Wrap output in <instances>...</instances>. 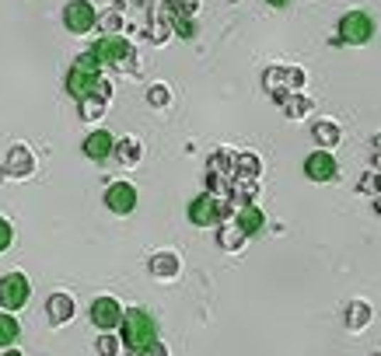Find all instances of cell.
<instances>
[{"mask_svg": "<svg viewBox=\"0 0 381 356\" xmlns=\"http://www.w3.org/2000/svg\"><path fill=\"white\" fill-rule=\"evenodd\" d=\"M119 342H127L129 353H147L151 342H158V321L147 315L144 308H129L123 311V321H119Z\"/></svg>", "mask_w": 381, "mask_h": 356, "instance_id": "6da1fadb", "label": "cell"}, {"mask_svg": "<svg viewBox=\"0 0 381 356\" xmlns=\"http://www.w3.org/2000/svg\"><path fill=\"white\" fill-rule=\"evenodd\" d=\"M375 36V18L367 11H350L339 18V42H350V45H364Z\"/></svg>", "mask_w": 381, "mask_h": 356, "instance_id": "7a4b0ae2", "label": "cell"}, {"mask_svg": "<svg viewBox=\"0 0 381 356\" xmlns=\"http://www.w3.org/2000/svg\"><path fill=\"white\" fill-rule=\"evenodd\" d=\"M32 297V283L25 273H7L0 276V308L4 311H21Z\"/></svg>", "mask_w": 381, "mask_h": 356, "instance_id": "3957f363", "label": "cell"}, {"mask_svg": "<svg viewBox=\"0 0 381 356\" xmlns=\"http://www.w3.org/2000/svg\"><path fill=\"white\" fill-rule=\"evenodd\" d=\"M95 21H98V14H95V4H91V0H70V4L63 7V25H67V32H74V36L91 32Z\"/></svg>", "mask_w": 381, "mask_h": 356, "instance_id": "277c9868", "label": "cell"}, {"mask_svg": "<svg viewBox=\"0 0 381 356\" xmlns=\"http://www.w3.org/2000/svg\"><path fill=\"white\" fill-rule=\"evenodd\" d=\"M91 53L102 60V63H112V67H127L129 60H133V45L127 39H119V36H105V39H98L91 45Z\"/></svg>", "mask_w": 381, "mask_h": 356, "instance_id": "5b68a950", "label": "cell"}, {"mask_svg": "<svg viewBox=\"0 0 381 356\" xmlns=\"http://www.w3.org/2000/svg\"><path fill=\"white\" fill-rule=\"evenodd\" d=\"M91 321H95V328H102V332L119 328V321H123L119 301H116V297H98V301L91 304Z\"/></svg>", "mask_w": 381, "mask_h": 356, "instance_id": "8992f818", "label": "cell"}, {"mask_svg": "<svg viewBox=\"0 0 381 356\" xmlns=\"http://www.w3.org/2000/svg\"><path fill=\"white\" fill-rule=\"evenodd\" d=\"M336 171H339V164H336V158L329 154V151H315V154H308L304 158V175L311 178V182H333L336 178Z\"/></svg>", "mask_w": 381, "mask_h": 356, "instance_id": "52a82bcc", "label": "cell"}, {"mask_svg": "<svg viewBox=\"0 0 381 356\" xmlns=\"http://www.w3.org/2000/svg\"><path fill=\"white\" fill-rule=\"evenodd\" d=\"M105 206H109L112 213L127 217V213L136 210V189H133L129 182H116V185H109V189H105Z\"/></svg>", "mask_w": 381, "mask_h": 356, "instance_id": "ba28073f", "label": "cell"}, {"mask_svg": "<svg viewBox=\"0 0 381 356\" xmlns=\"http://www.w3.org/2000/svg\"><path fill=\"white\" fill-rule=\"evenodd\" d=\"M4 171H7L11 178H28V175L36 171V158H32V151H28L25 144H14V147L7 151Z\"/></svg>", "mask_w": 381, "mask_h": 356, "instance_id": "9c48e42d", "label": "cell"}, {"mask_svg": "<svg viewBox=\"0 0 381 356\" xmlns=\"http://www.w3.org/2000/svg\"><path fill=\"white\" fill-rule=\"evenodd\" d=\"M98 74H91V70H81V67H70V74H67V91H70V98H91L95 91H98Z\"/></svg>", "mask_w": 381, "mask_h": 356, "instance_id": "30bf717a", "label": "cell"}, {"mask_svg": "<svg viewBox=\"0 0 381 356\" xmlns=\"http://www.w3.org/2000/svg\"><path fill=\"white\" fill-rule=\"evenodd\" d=\"M189 220H193L196 227L217 224V196H213V193H203V196L193 199V203H189Z\"/></svg>", "mask_w": 381, "mask_h": 356, "instance_id": "8fae6325", "label": "cell"}, {"mask_svg": "<svg viewBox=\"0 0 381 356\" xmlns=\"http://www.w3.org/2000/svg\"><path fill=\"white\" fill-rule=\"evenodd\" d=\"M235 227H238V231H242L245 237L259 234V231L266 227V213H262L259 206H252V203H245V206L235 213Z\"/></svg>", "mask_w": 381, "mask_h": 356, "instance_id": "7c38bea8", "label": "cell"}, {"mask_svg": "<svg viewBox=\"0 0 381 356\" xmlns=\"http://www.w3.org/2000/svg\"><path fill=\"white\" fill-rule=\"evenodd\" d=\"M371 318H375V311H371V304H367V301H350L343 321H346V328H350V332H364V328L371 325Z\"/></svg>", "mask_w": 381, "mask_h": 356, "instance_id": "4fadbf2b", "label": "cell"}, {"mask_svg": "<svg viewBox=\"0 0 381 356\" xmlns=\"http://www.w3.org/2000/svg\"><path fill=\"white\" fill-rule=\"evenodd\" d=\"M45 311H49V321L53 325H67L74 318V297L70 293H53L45 301Z\"/></svg>", "mask_w": 381, "mask_h": 356, "instance_id": "5bb4252c", "label": "cell"}, {"mask_svg": "<svg viewBox=\"0 0 381 356\" xmlns=\"http://www.w3.org/2000/svg\"><path fill=\"white\" fill-rule=\"evenodd\" d=\"M112 147H116V140H112V133H105V129H95L85 140V154L91 161H105L112 154Z\"/></svg>", "mask_w": 381, "mask_h": 356, "instance_id": "9a60e30c", "label": "cell"}, {"mask_svg": "<svg viewBox=\"0 0 381 356\" xmlns=\"http://www.w3.org/2000/svg\"><path fill=\"white\" fill-rule=\"evenodd\" d=\"M151 276H158V279H171V276H178V269H182V262H178V255L175 252H158L154 259H151Z\"/></svg>", "mask_w": 381, "mask_h": 356, "instance_id": "2e32d148", "label": "cell"}, {"mask_svg": "<svg viewBox=\"0 0 381 356\" xmlns=\"http://www.w3.org/2000/svg\"><path fill=\"white\" fill-rule=\"evenodd\" d=\"M339 136H343V133H339V126L333 119H318V122L311 126V140L322 144V151H333L339 144Z\"/></svg>", "mask_w": 381, "mask_h": 356, "instance_id": "e0dca14e", "label": "cell"}, {"mask_svg": "<svg viewBox=\"0 0 381 356\" xmlns=\"http://www.w3.org/2000/svg\"><path fill=\"white\" fill-rule=\"evenodd\" d=\"M280 105H284V112H287L291 119H304L311 109H315V102H311V98H304L301 91H294V95H284V98H280Z\"/></svg>", "mask_w": 381, "mask_h": 356, "instance_id": "ac0fdd59", "label": "cell"}, {"mask_svg": "<svg viewBox=\"0 0 381 356\" xmlns=\"http://www.w3.org/2000/svg\"><path fill=\"white\" fill-rule=\"evenodd\" d=\"M245 241H249V237L242 234V231H238L235 224H231V227H220V231H217V244H220L224 252H242V248H245Z\"/></svg>", "mask_w": 381, "mask_h": 356, "instance_id": "d6986e66", "label": "cell"}, {"mask_svg": "<svg viewBox=\"0 0 381 356\" xmlns=\"http://www.w3.org/2000/svg\"><path fill=\"white\" fill-rule=\"evenodd\" d=\"M112 154L123 161V164H136V161L144 158V147H140V140H133V136H127V140H119L116 147H112Z\"/></svg>", "mask_w": 381, "mask_h": 356, "instance_id": "ffe728a7", "label": "cell"}, {"mask_svg": "<svg viewBox=\"0 0 381 356\" xmlns=\"http://www.w3.org/2000/svg\"><path fill=\"white\" fill-rule=\"evenodd\" d=\"M18 335H21L18 318H14V315H0V350L14 346V342H18Z\"/></svg>", "mask_w": 381, "mask_h": 356, "instance_id": "44dd1931", "label": "cell"}, {"mask_svg": "<svg viewBox=\"0 0 381 356\" xmlns=\"http://www.w3.org/2000/svg\"><path fill=\"white\" fill-rule=\"evenodd\" d=\"M259 168H262V164H259L255 154H238V158H235V175H238V178H259Z\"/></svg>", "mask_w": 381, "mask_h": 356, "instance_id": "7402d4cb", "label": "cell"}, {"mask_svg": "<svg viewBox=\"0 0 381 356\" xmlns=\"http://www.w3.org/2000/svg\"><path fill=\"white\" fill-rule=\"evenodd\" d=\"M102 112H105V102L102 98H81V119H102Z\"/></svg>", "mask_w": 381, "mask_h": 356, "instance_id": "603a6c76", "label": "cell"}, {"mask_svg": "<svg viewBox=\"0 0 381 356\" xmlns=\"http://www.w3.org/2000/svg\"><path fill=\"white\" fill-rule=\"evenodd\" d=\"M284 80H287V91L294 95V91H301V87H304L308 74H304L301 67H284Z\"/></svg>", "mask_w": 381, "mask_h": 356, "instance_id": "cb8c5ba5", "label": "cell"}, {"mask_svg": "<svg viewBox=\"0 0 381 356\" xmlns=\"http://www.w3.org/2000/svg\"><path fill=\"white\" fill-rule=\"evenodd\" d=\"M95 350H98V356H119V339L105 332V335L98 339V346H95Z\"/></svg>", "mask_w": 381, "mask_h": 356, "instance_id": "d4e9b609", "label": "cell"}, {"mask_svg": "<svg viewBox=\"0 0 381 356\" xmlns=\"http://www.w3.org/2000/svg\"><path fill=\"white\" fill-rule=\"evenodd\" d=\"M360 193H367V196H378L381 193V178H378V171H367L364 178H360V185H357Z\"/></svg>", "mask_w": 381, "mask_h": 356, "instance_id": "484cf974", "label": "cell"}, {"mask_svg": "<svg viewBox=\"0 0 381 356\" xmlns=\"http://www.w3.org/2000/svg\"><path fill=\"white\" fill-rule=\"evenodd\" d=\"M147 102H151V105H158V109H161V105H168L171 102L168 87H165V84H154V87L147 91Z\"/></svg>", "mask_w": 381, "mask_h": 356, "instance_id": "4316f807", "label": "cell"}, {"mask_svg": "<svg viewBox=\"0 0 381 356\" xmlns=\"http://www.w3.org/2000/svg\"><path fill=\"white\" fill-rule=\"evenodd\" d=\"M74 67H81V70H91V74H98V70H102V60H98V56H95V53L87 49V53H81V56H77V63H74Z\"/></svg>", "mask_w": 381, "mask_h": 356, "instance_id": "83f0119b", "label": "cell"}, {"mask_svg": "<svg viewBox=\"0 0 381 356\" xmlns=\"http://www.w3.org/2000/svg\"><path fill=\"white\" fill-rule=\"evenodd\" d=\"M11 241H14V227L0 217V252H7V248H11Z\"/></svg>", "mask_w": 381, "mask_h": 356, "instance_id": "f1b7e54d", "label": "cell"}, {"mask_svg": "<svg viewBox=\"0 0 381 356\" xmlns=\"http://www.w3.org/2000/svg\"><path fill=\"white\" fill-rule=\"evenodd\" d=\"M102 25H105V28H112V32H116V28H119V14H116V11H109V14H105V18H102Z\"/></svg>", "mask_w": 381, "mask_h": 356, "instance_id": "f546056e", "label": "cell"}, {"mask_svg": "<svg viewBox=\"0 0 381 356\" xmlns=\"http://www.w3.org/2000/svg\"><path fill=\"white\" fill-rule=\"evenodd\" d=\"M175 28H178V36H182V39H189V36H193V25H189V21H175Z\"/></svg>", "mask_w": 381, "mask_h": 356, "instance_id": "4dcf8cb0", "label": "cell"}, {"mask_svg": "<svg viewBox=\"0 0 381 356\" xmlns=\"http://www.w3.org/2000/svg\"><path fill=\"white\" fill-rule=\"evenodd\" d=\"M147 356H168V353H165V346H161V342H151V350H147Z\"/></svg>", "mask_w": 381, "mask_h": 356, "instance_id": "1f68e13d", "label": "cell"}, {"mask_svg": "<svg viewBox=\"0 0 381 356\" xmlns=\"http://www.w3.org/2000/svg\"><path fill=\"white\" fill-rule=\"evenodd\" d=\"M266 4H273V7H287L291 0H266Z\"/></svg>", "mask_w": 381, "mask_h": 356, "instance_id": "d6a6232c", "label": "cell"}, {"mask_svg": "<svg viewBox=\"0 0 381 356\" xmlns=\"http://www.w3.org/2000/svg\"><path fill=\"white\" fill-rule=\"evenodd\" d=\"M375 213H378V217H381V193H378V196H375Z\"/></svg>", "mask_w": 381, "mask_h": 356, "instance_id": "836d02e7", "label": "cell"}, {"mask_svg": "<svg viewBox=\"0 0 381 356\" xmlns=\"http://www.w3.org/2000/svg\"><path fill=\"white\" fill-rule=\"evenodd\" d=\"M375 154H381V136H375Z\"/></svg>", "mask_w": 381, "mask_h": 356, "instance_id": "e575fe53", "label": "cell"}, {"mask_svg": "<svg viewBox=\"0 0 381 356\" xmlns=\"http://www.w3.org/2000/svg\"><path fill=\"white\" fill-rule=\"evenodd\" d=\"M0 356H21V353H18V350H11V346H7V353H0Z\"/></svg>", "mask_w": 381, "mask_h": 356, "instance_id": "d590c367", "label": "cell"}, {"mask_svg": "<svg viewBox=\"0 0 381 356\" xmlns=\"http://www.w3.org/2000/svg\"><path fill=\"white\" fill-rule=\"evenodd\" d=\"M129 356H144V353H129Z\"/></svg>", "mask_w": 381, "mask_h": 356, "instance_id": "8d00e7d4", "label": "cell"}, {"mask_svg": "<svg viewBox=\"0 0 381 356\" xmlns=\"http://www.w3.org/2000/svg\"><path fill=\"white\" fill-rule=\"evenodd\" d=\"M375 356H381V350H378V353H375Z\"/></svg>", "mask_w": 381, "mask_h": 356, "instance_id": "74e56055", "label": "cell"}]
</instances>
